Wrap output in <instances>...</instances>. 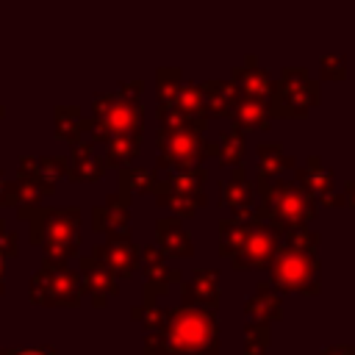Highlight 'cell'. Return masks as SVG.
I'll list each match as a JSON object with an SVG mask.
<instances>
[{
	"instance_id": "603a6c76",
	"label": "cell",
	"mask_w": 355,
	"mask_h": 355,
	"mask_svg": "<svg viewBox=\"0 0 355 355\" xmlns=\"http://www.w3.org/2000/svg\"><path fill=\"white\" fill-rule=\"evenodd\" d=\"M75 169H72V175L75 178H80V180H94L100 172H103V166H100V161L92 155V147H80L78 153H75Z\"/></svg>"
},
{
	"instance_id": "e0dca14e",
	"label": "cell",
	"mask_w": 355,
	"mask_h": 355,
	"mask_svg": "<svg viewBox=\"0 0 355 355\" xmlns=\"http://www.w3.org/2000/svg\"><path fill=\"white\" fill-rule=\"evenodd\" d=\"M230 116H233L241 128H266V125H269L266 103H258V100H250V97L236 100V105H233Z\"/></svg>"
},
{
	"instance_id": "6da1fadb",
	"label": "cell",
	"mask_w": 355,
	"mask_h": 355,
	"mask_svg": "<svg viewBox=\"0 0 355 355\" xmlns=\"http://www.w3.org/2000/svg\"><path fill=\"white\" fill-rule=\"evenodd\" d=\"M216 319L200 308L166 311L164 327L150 330L147 355H216Z\"/></svg>"
},
{
	"instance_id": "44dd1931",
	"label": "cell",
	"mask_w": 355,
	"mask_h": 355,
	"mask_svg": "<svg viewBox=\"0 0 355 355\" xmlns=\"http://www.w3.org/2000/svg\"><path fill=\"white\" fill-rule=\"evenodd\" d=\"M297 178H300V186L308 189V191H313V194H327L330 191V183H333V175L327 169H322L316 164V158H311L308 166H302L297 172Z\"/></svg>"
},
{
	"instance_id": "2e32d148",
	"label": "cell",
	"mask_w": 355,
	"mask_h": 355,
	"mask_svg": "<svg viewBox=\"0 0 355 355\" xmlns=\"http://www.w3.org/2000/svg\"><path fill=\"white\" fill-rule=\"evenodd\" d=\"M83 277H86V286H89V291L94 294V302L97 305H103L105 302V297L108 294H114V288H116V283H114V277H111V269L108 266H94V261H83Z\"/></svg>"
},
{
	"instance_id": "52a82bcc",
	"label": "cell",
	"mask_w": 355,
	"mask_h": 355,
	"mask_svg": "<svg viewBox=\"0 0 355 355\" xmlns=\"http://www.w3.org/2000/svg\"><path fill=\"white\" fill-rule=\"evenodd\" d=\"M78 211L75 208H64L55 211L50 216V222L44 225V239H47V258H69L78 247H80V236H78Z\"/></svg>"
},
{
	"instance_id": "3957f363",
	"label": "cell",
	"mask_w": 355,
	"mask_h": 355,
	"mask_svg": "<svg viewBox=\"0 0 355 355\" xmlns=\"http://www.w3.org/2000/svg\"><path fill=\"white\" fill-rule=\"evenodd\" d=\"M261 197H263V205L258 214H263L269 222H275L280 227V233L294 225H305L313 216V200L308 191H302V186L272 180L269 175H261Z\"/></svg>"
},
{
	"instance_id": "ba28073f",
	"label": "cell",
	"mask_w": 355,
	"mask_h": 355,
	"mask_svg": "<svg viewBox=\"0 0 355 355\" xmlns=\"http://www.w3.org/2000/svg\"><path fill=\"white\" fill-rule=\"evenodd\" d=\"M161 150L166 153L169 164H178L180 169H186L189 164H197L200 155L205 153L202 139L197 136V130H191L189 125H178V128H166V133L161 130L158 136Z\"/></svg>"
},
{
	"instance_id": "484cf974",
	"label": "cell",
	"mask_w": 355,
	"mask_h": 355,
	"mask_svg": "<svg viewBox=\"0 0 355 355\" xmlns=\"http://www.w3.org/2000/svg\"><path fill=\"white\" fill-rule=\"evenodd\" d=\"M266 341H269V333H266V324H247V333H244V352L247 355H263L266 352Z\"/></svg>"
},
{
	"instance_id": "f546056e",
	"label": "cell",
	"mask_w": 355,
	"mask_h": 355,
	"mask_svg": "<svg viewBox=\"0 0 355 355\" xmlns=\"http://www.w3.org/2000/svg\"><path fill=\"white\" fill-rule=\"evenodd\" d=\"M11 355H53L47 349H19V352H11Z\"/></svg>"
},
{
	"instance_id": "83f0119b",
	"label": "cell",
	"mask_w": 355,
	"mask_h": 355,
	"mask_svg": "<svg viewBox=\"0 0 355 355\" xmlns=\"http://www.w3.org/2000/svg\"><path fill=\"white\" fill-rule=\"evenodd\" d=\"M0 252H17V247H14V233H6V225L0 222Z\"/></svg>"
},
{
	"instance_id": "4316f807",
	"label": "cell",
	"mask_w": 355,
	"mask_h": 355,
	"mask_svg": "<svg viewBox=\"0 0 355 355\" xmlns=\"http://www.w3.org/2000/svg\"><path fill=\"white\" fill-rule=\"evenodd\" d=\"M319 72H322V78H333V80H336V78H344V61L336 58V55H327Z\"/></svg>"
},
{
	"instance_id": "9a60e30c",
	"label": "cell",
	"mask_w": 355,
	"mask_h": 355,
	"mask_svg": "<svg viewBox=\"0 0 355 355\" xmlns=\"http://www.w3.org/2000/svg\"><path fill=\"white\" fill-rule=\"evenodd\" d=\"M236 83H208L202 89V97H205V108L216 116H230L233 105H236Z\"/></svg>"
},
{
	"instance_id": "4dcf8cb0",
	"label": "cell",
	"mask_w": 355,
	"mask_h": 355,
	"mask_svg": "<svg viewBox=\"0 0 355 355\" xmlns=\"http://www.w3.org/2000/svg\"><path fill=\"white\" fill-rule=\"evenodd\" d=\"M347 200H349V202H355V180H352V183H349V189H347Z\"/></svg>"
},
{
	"instance_id": "5bb4252c",
	"label": "cell",
	"mask_w": 355,
	"mask_h": 355,
	"mask_svg": "<svg viewBox=\"0 0 355 355\" xmlns=\"http://www.w3.org/2000/svg\"><path fill=\"white\" fill-rule=\"evenodd\" d=\"M222 202L227 208H233L236 216H244L250 211V202H252V186L244 180L241 169H236L233 180L222 183Z\"/></svg>"
},
{
	"instance_id": "8fae6325",
	"label": "cell",
	"mask_w": 355,
	"mask_h": 355,
	"mask_svg": "<svg viewBox=\"0 0 355 355\" xmlns=\"http://www.w3.org/2000/svg\"><path fill=\"white\" fill-rule=\"evenodd\" d=\"M233 83L241 92V97H250V100H258V103H266L272 97V78L263 69L244 67V69L236 72V80Z\"/></svg>"
},
{
	"instance_id": "4fadbf2b",
	"label": "cell",
	"mask_w": 355,
	"mask_h": 355,
	"mask_svg": "<svg viewBox=\"0 0 355 355\" xmlns=\"http://www.w3.org/2000/svg\"><path fill=\"white\" fill-rule=\"evenodd\" d=\"M158 241H161V250L169 252L172 258L191 255V239L175 219H161L158 222Z\"/></svg>"
},
{
	"instance_id": "d6986e66",
	"label": "cell",
	"mask_w": 355,
	"mask_h": 355,
	"mask_svg": "<svg viewBox=\"0 0 355 355\" xmlns=\"http://www.w3.org/2000/svg\"><path fill=\"white\" fill-rule=\"evenodd\" d=\"M247 233H250V222H244V219H233V222L225 219L219 225V250H222V255L225 258H233L241 250Z\"/></svg>"
},
{
	"instance_id": "d4e9b609",
	"label": "cell",
	"mask_w": 355,
	"mask_h": 355,
	"mask_svg": "<svg viewBox=\"0 0 355 355\" xmlns=\"http://www.w3.org/2000/svg\"><path fill=\"white\" fill-rule=\"evenodd\" d=\"M136 141H139V136H116L114 141H111V153H108V161H114V164H128L133 155H136Z\"/></svg>"
},
{
	"instance_id": "1f68e13d",
	"label": "cell",
	"mask_w": 355,
	"mask_h": 355,
	"mask_svg": "<svg viewBox=\"0 0 355 355\" xmlns=\"http://www.w3.org/2000/svg\"><path fill=\"white\" fill-rule=\"evenodd\" d=\"M0 291H3V258H0Z\"/></svg>"
},
{
	"instance_id": "cb8c5ba5",
	"label": "cell",
	"mask_w": 355,
	"mask_h": 355,
	"mask_svg": "<svg viewBox=\"0 0 355 355\" xmlns=\"http://www.w3.org/2000/svg\"><path fill=\"white\" fill-rule=\"evenodd\" d=\"M258 155H261V175H269L272 169H283V166H291V158L288 155H283V150H280V144H263L261 150H258Z\"/></svg>"
},
{
	"instance_id": "7c38bea8",
	"label": "cell",
	"mask_w": 355,
	"mask_h": 355,
	"mask_svg": "<svg viewBox=\"0 0 355 355\" xmlns=\"http://www.w3.org/2000/svg\"><path fill=\"white\" fill-rule=\"evenodd\" d=\"M216 272H205V269H200V272H194L191 277H189V283L183 286V300L189 302V305H216Z\"/></svg>"
},
{
	"instance_id": "7a4b0ae2",
	"label": "cell",
	"mask_w": 355,
	"mask_h": 355,
	"mask_svg": "<svg viewBox=\"0 0 355 355\" xmlns=\"http://www.w3.org/2000/svg\"><path fill=\"white\" fill-rule=\"evenodd\" d=\"M286 239L275 247V255L269 261V277L280 291H316V269L319 261L313 255L316 236L305 230L302 225H294L283 230Z\"/></svg>"
},
{
	"instance_id": "9c48e42d",
	"label": "cell",
	"mask_w": 355,
	"mask_h": 355,
	"mask_svg": "<svg viewBox=\"0 0 355 355\" xmlns=\"http://www.w3.org/2000/svg\"><path fill=\"white\" fill-rule=\"evenodd\" d=\"M316 100V86L305 80V69L300 72V78H283L280 89L275 92V114L283 116H300L305 114Z\"/></svg>"
},
{
	"instance_id": "f1b7e54d",
	"label": "cell",
	"mask_w": 355,
	"mask_h": 355,
	"mask_svg": "<svg viewBox=\"0 0 355 355\" xmlns=\"http://www.w3.org/2000/svg\"><path fill=\"white\" fill-rule=\"evenodd\" d=\"M322 355H355V347H330V349H324Z\"/></svg>"
},
{
	"instance_id": "30bf717a",
	"label": "cell",
	"mask_w": 355,
	"mask_h": 355,
	"mask_svg": "<svg viewBox=\"0 0 355 355\" xmlns=\"http://www.w3.org/2000/svg\"><path fill=\"white\" fill-rule=\"evenodd\" d=\"M94 258L97 261H103V266H108L114 275H119V277H128L130 272H133V266H136V261H139V250L125 239H111L108 244H103V247H97L94 250Z\"/></svg>"
},
{
	"instance_id": "8992f818",
	"label": "cell",
	"mask_w": 355,
	"mask_h": 355,
	"mask_svg": "<svg viewBox=\"0 0 355 355\" xmlns=\"http://www.w3.org/2000/svg\"><path fill=\"white\" fill-rule=\"evenodd\" d=\"M94 111L100 116V128L103 130H114L116 136H139V122H141V111H139V103L136 100H128L125 92H122V100L119 97H111V94H103L94 100Z\"/></svg>"
},
{
	"instance_id": "ac0fdd59",
	"label": "cell",
	"mask_w": 355,
	"mask_h": 355,
	"mask_svg": "<svg viewBox=\"0 0 355 355\" xmlns=\"http://www.w3.org/2000/svg\"><path fill=\"white\" fill-rule=\"evenodd\" d=\"M247 316L250 319H255V322H272L277 313H280V297L275 294V291H269V286H261L258 288V294L247 302Z\"/></svg>"
},
{
	"instance_id": "d6a6232c",
	"label": "cell",
	"mask_w": 355,
	"mask_h": 355,
	"mask_svg": "<svg viewBox=\"0 0 355 355\" xmlns=\"http://www.w3.org/2000/svg\"><path fill=\"white\" fill-rule=\"evenodd\" d=\"M0 114H3V108H0Z\"/></svg>"
},
{
	"instance_id": "7402d4cb",
	"label": "cell",
	"mask_w": 355,
	"mask_h": 355,
	"mask_svg": "<svg viewBox=\"0 0 355 355\" xmlns=\"http://www.w3.org/2000/svg\"><path fill=\"white\" fill-rule=\"evenodd\" d=\"M216 153H219V158H222V164H239L241 161V153H244V144H241V133H236V130H227V133H222V139H219V144H216Z\"/></svg>"
},
{
	"instance_id": "ffe728a7",
	"label": "cell",
	"mask_w": 355,
	"mask_h": 355,
	"mask_svg": "<svg viewBox=\"0 0 355 355\" xmlns=\"http://www.w3.org/2000/svg\"><path fill=\"white\" fill-rule=\"evenodd\" d=\"M178 100V108L180 114L186 116V122H194L197 128L202 125L200 119L205 116V97H202V89L197 86H180V94H175Z\"/></svg>"
},
{
	"instance_id": "5b68a950",
	"label": "cell",
	"mask_w": 355,
	"mask_h": 355,
	"mask_svg": "<svg viewBox=\"0 0 355 355\" xmlns=\"http://www.w3.org/2000/svg\"><path fill=\"white\" fill-rule=\"evenodd\" d=\"M277 241H280V227H277L275 222H269L263 214H258V216L250 222V233H247L241 250L233 255V266H236V269L269 266Z\"/></svg>"
},
{
	"instance_id": "277c9868",
	"label": "cell",
	"mask_w": 355,
	"mask_h": 355,
	"mask_svg": "<svg viewBox=\"0 0 355 355\" xmlns=\"http://www.w3.org/2000/svg\"><path fill=\"white\" fill-rule=\"evenodd\" d=\"M31 297L39 305H78L80 277L47 258L31 280Z\"/></svg>"
}]
</instances>
